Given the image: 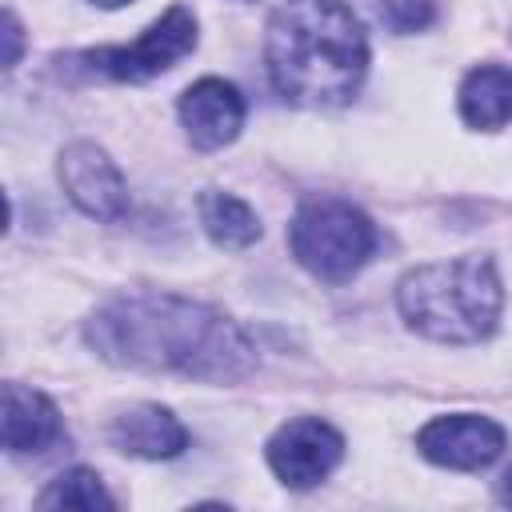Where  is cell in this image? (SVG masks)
<instances>
[{
	"instance_id": "16",
	"label": "cell",
	"mask_w": 512,
	"mask_h": 512,
	"mask_svg": "<svg viewBox=\"0 0 512 512\" xmlns=\"http://www.w3.org/2000/svg\"><path fill=\"white\" fill-rule=\"evenodd\" d=\"M24 28H20V20H16V12H4V40H8V52H4V68H16V60H20V44H24V36H20Z\"/></svg>"
},
{
	"instance_id": "7",
	"label": "cell",
	"mask_w": 512,
	"mask_h": 512,
	"mask_svg": "<svg viewBox=\"0 0 512 512\" xmlns=\"http://www.w3.org/2000/svg\"><path fill=\"white\" fill-rule=\"evenodd\" d=\"M416 448L424 460L452 472H480L504 452V428L476 412L436 416L416 432Z\"/></svg>"
},
{
	"instance_id": "6",
	"label": "cell",
	"mask_w": 512,
	"mask_h": 512,
	"mask_svg": "<svg viewBox=\"0 0 512 512\" xmlns=\"http://www.w3.org/2000/svg\"><path fill=\"white\" fill-rule=\"evenodd\" d=\"M268 468L288 488H312L320 484L344 456V436L320 420V416H296L280 424L268 440Z\"/></svg>"
},
{
	"instance_id": "18",
	"label": "cell",
	"mask_w": 512,
	"mask_h": 512,
	"mask_svg": "<svg viewBox=\"0 0 512 512\" xmlns=\"http://www.w3.org/2000/svg\"><path fill=\"white\" fill-rule=\"evenodd\" d=\"M96 8H124V4H132V0H92Z\"/></svg>"
},
{
	"instance_id": "12",
	"label": "cell",
	"mask_w": 512,
	"mask_h": 512,
	"mask_svg": "<svg viewBox=\"0 0 512 512\" xmlns=\"http://www.w3.org/2000/svg\"><path fill=\"white\" fill-rule=\"evenodd\" d=\"M460 116L468 128H504L512 120V68L504 64H480L460 84Z\"/></svg>"
},
{
	"instance_id": "3",
	"label": "cell",
	"mask_w": 512,
	"mask_h": 512,
	"mask_svg": "<svg viewBox=\"0 0 512 512\" xmlns=\"http://www.w3.org/2000/svg\"><path fill=\"white\" fill-rule=\"evenodd\" d=\"M396 304L412 332L440 344H476L492 336L504 288L492 256L468 252L456 260L412 268L396 288Z\"/></svg>"
},
{
	"instance_id": "15",
	"label": "cell",
	"mask_w": 512,
	"mask_h": 512,
	"mask_svg": "<svg viewBox=\"0 0 512 512\" xmlns=\"http://www.w3.org/2000/svg\"><path fill=\"white\" fill-rule=\"evenodd\" d=\"M376 16L396 36L424 32L436 20V0H376Z\"/></svg>"
},
{
	"instance_id": "1",
	"label": "cell",
	"mask_w": 512,
	"mask_h": 512,
	"mask_svg": "<svg viewBox=\"0 0 512 512\" xmlns=\"http://www.w3.org/2000/svg\"><path fill=\"white\" fill-rule=\"evenodd\" d=\"M84 340L108 364L180 380L232 384L256 368V348L236 320L172 292H132L108 300L88 320Z\"/></svg>"
},
{
	"instance_id": "14",
	"label": "cell",
	"mask_w": 512,
	"mask_h": 512,
	"mask_svg": "<svg viewBox=\"0 0 512 512\" xmlns=\"http://www.w3.org/2000/svg\"><path fill=\"white\" fill-rule=\"evenodd\" d=\"M36 504L40 508H84V512H96V508H112L116 500L108 496L104 480L92 468H68L36 496Z\"/></svg>"
},
{
	"instance_id": "13",
	"label": "cell",
	"mask_w": 512,
	"mask_h": 512,
	"mask_svg": "<svg viewBox=\"0 0 512 512\" xmlns=\"http://www.w3.org/2000/svg\"><path fill=\"white\" fill-rule=\"evenodd\" d=\"M196 212H200V224L216 248L236 252V248H248L260 240V216L232 192H216V188L200 192Z\"/></svg>"
},
{
	"instance_id": "4",
	"label": "cell",
	"mask_w": 512,
	"mask_h": 512,
	"mask_svg": "<svg viewBox=\"0 0 512 512\" xmlns=\"http://www.w3.org/2000/svg\"><path fill=\"white\" fill-rule=\"evenodd\" d=\"M288 244L300 268L324 284L352 280L376 252V224L348 200H304L288 224Z\"/></svg>"
},
{
	"instance_id": "5",
	"label": "cell",
	"mask_w": 512,
	"mask_h": 512,
	"mask_svg": "<svg viewBox=\"0 0 512 512\" xmlns=\"http://www.w3.org/2000/svg\"><path fill=\"white\" fill-rule=\"evenodd\" d=\"M196 48V16L180 4H172L156 24H148L132 44H108V48H88L80 56H72L84 72L92 76H108V80H148L168 72L180 56H188Z\"/></svg>"
},
{
	"instance_id": "2",
	"label": "cell",
	"mask_w": 512,
	"mask_h": 512,
	"mask_svg": "<svg viewBox=\"0 0 512 512\" xmlns=\"http://www.w3.org/2000/svg\"><path fill=\"white\" fill-rule=\"evenodd\" d=\"M264 64L284 100L332 108L360 92L368 36L344 0H284L268 16Z\"/></svg>"
},
{
	"instance_id": "9",
	"label": "cell",
	"mask_w": 512,
	"mask_h": 512,
	"mask_svg": "<svg viewBox=\"0 0 512 512\" xmlns=\"http://www.w3.org/2000/svg\"><path fill=\"white\" fill-rule=\"evenodd\" d=\"M180 124H184L192 148H200V152H216V148L232 144L244 128L240 88L220 76H204V80L188 84L180 96Z\"/></svg>"
},
{
	"instance_id": "11",
	"label": "cell",
	"mask_w": 512,
	"mask_h": 512,
	"mask_svg": "<svg viewBox=\"0 0 512 512\" xmlns=\"http://www.w3.org/2000/svg\"><path fill=\"white\" fill-rule=\"evenodd\" d=\"M112 444L140 460H172L188 448V428L160 404H136L112 420Z\"/></svg>"
},
{
	"instance_id": "8",
	"label": "cell",
	"mask_w": 512,
	"mask_h": 512,
	"mask_svg": "<svg viewBox=\"0 0 512 512\" xmlns=\"http://www.w3.org/2000/svg\"><path fill=\"white\" fill-rule=\"evenodd\" d=\"M60 184L68 192V200L92 216V220H124L128 216V184L120 176V168L108 160L104 148L88 144V140H76L60 152Z\"/></svg>"
},
{
	"instance_id": "10",
	"label": "cell",
	"mask_w": 512,
	"mask_h": 512,
	"mask_svg": "<svg viewBox=\"0 0 512 512\" xmlns=\"http://www.w3.org/2000/svg\"><path fill=\"white\" fill-rule=\"evenodd\" d=\"M4 448L12 456L48 452L60 440V412L56 404L24 384H4Z\"/></svg>"
},
{
	"instance_id": "17",
	"label": "cell",
	"mask_w": 512,
	"mask_h": 512,
	"mask_svg": "<svg viewBox=\"0 0 512 512\" xmlns=\"http://www.w3.org/2000/svg\"><path fill=\"white\" fill-rule=\"evenodd\" d=\"M500 500H504V504H512V472L500 480Z\"/></svg>"
}]
</instances>
